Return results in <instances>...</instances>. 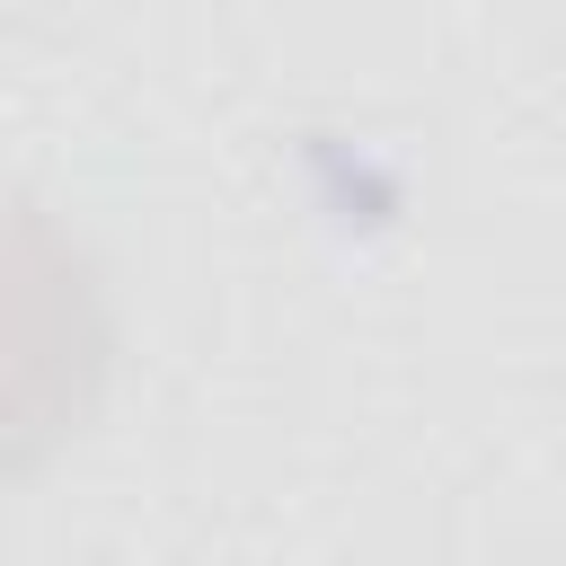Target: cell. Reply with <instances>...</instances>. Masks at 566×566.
<instances>
[{"label": "cell", "mask_w": 566, "mask_h": 566, "mask_svg": "<svg viewBox=\"0 0 566 566\" xmlns=\"http://www.w3.org/2000/svg\"><path fill=\"white\" fill-rule=\"evenodd\" d=\"M115 283L27 186H0V486L44 478L115 389Z\"/></svg>", "instance_id": "cell-1"}, {"label": "cell", "mask_w": 566, "mask_h": 566, "mask_svg": "<svg viewBox=\"0 0 566 566\" xmlns=\"http://www.w3.org/2000/svg\"><path fill=\"white\" fill-rule=\"evenodd\" d=\"M0 9H9V0H0Z\"/></svg>", "instance_id": "cell-2"}]
</instances>
